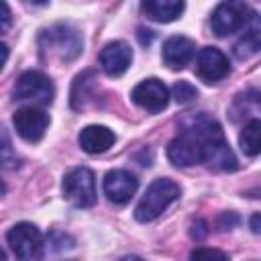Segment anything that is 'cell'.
<instances>
[{"label":"cell","instance_id":"obj_1","mask_svg":"<svg viewBox=\"0 0 261 261\" xmlns=\"http://www.w3.org/2000/svg\"><path fill=\"white\" fill-rule=\"evenodd\" d=\"M218 137H222V128L210 114H188L179 120L177 137L167 145V159L175 167H192L196 163H204L208 143Z\"/></svg>","mask_w":261,"mask_h":261},{"label":"cell","instance_id":"obj_2","mask_svg":"<svg viewBox=\"0 0 261 261\" xmlns=\"http://www.w3.org/2000/svg\"><path fill=\"white\" fill-rule=\"evenodd\" d=\"M177 198H179V186L167 177H159L145 190L143 198L135 208V218L139 222H151L157 216H161L163 210H167L169 204H173Z\"/></svg>","mask_w":261,"mask_h":261},{"label":"cell","instance_id":"obj_3","mask_svg":"<svg viewBox=\"0 0 261 261\" xmlns=\"http://www.w3.org/2000/svg\"><path fill=\"white\" fill-rule=\"evenodd\" d=\"M39 47L43 55L49 53V57L57 55L61 61H73L82 53L84 39L77 29L69 24H55L51 29L41 31Z\"/></svg>","mask_w":261,"mask_h":261},{"label":"cell","instance_id":"obj_4","mask_svg":"<svg viewBox=\"0 0 261 261\" xmlns=\"http://www.w3.org/2000/svg\"><path fill=\"white\" fill-rule=\"evenodd\" d=\"M55 88L53 82L43 71H24L18 75L12 88V100L16 102H31V106H49L53 102Z\"/></svg>","mask_w":261,"mask_h":261},{"label":"cell","instance_id":"obj_5","mask_svg":"<svg viewBox=\"0 0 261 261\" xmlns=\"http://www.w3.org/2000/svg\"><path fill=\"white\" fill-rule=\"evenodd\" d=\"M255 14L257 12L245 2H220L210 16L212 33L216 37H228L232 33L245 31Z\"/></svg>","mask_w":261,"mask_h":261},{"label":"cell","instance_id":"obj_6","mask_svg":"<svg viewBox=\"0 0 261 261\" xmlns=\"http://www.w3.org/2000/svg\"><path fill=\"white\" fill-rule=\"evenodd\" d=\"M63 196L77 208H90L96 204V177L94 171L88 167H73L63 177Z\"/></svg>","mask_w":261,"mask_h":261},{"label":"cell","instance_id":"obj_7","mask_svg":"<svg viewBox=\"0 0 261 261\" xmlns=\"http://www.w3.org/2000/svg\"><path fill=\"white\" fill-rule=\"evenodd\" d=\"M14 128L27 143H39L49 126V114L39 106H22L12 116Z\"/></svg>","mask_w":261,"mask_h":261},{"label":"cell","instance_id":"obj_8","mask_svg":"<svg viewBox=\"0 0 261 261\" xmlns=\"http://www.w3.org/2000/svg\"><path fill=\"white\" fill-rule=\"evenodd\" d=\"M6 241L12 249V253L20 261H29L39 255L43 237H41V230L33 222H18L8 230Z\"/></svg>","mask_w":261,"mask_h":261},{"label":"cell","instance_id":"obj_9","mask_svg":"<svg viewBox=\"0 0 261 261\" xmlns=\"http://www.w3.org/2000/svg\"><path fill=\"white\" fill-rule=\"evenodd\" d=\"M230 71L228 57L216 47H202L196 55V75L204 84H218Z\"/></svg>","mask_w":261,"mask_h":261},{"label":"cell","instance_id":"obj_10","mask_svg":"<svg viewBox=\"0 0 261 261\" xmlns=\"http://www.w3.org/2000/svg\"><path fill=\"white\" fill-rule=\"evenodd\" d=\"M130 98L137 106H141L143 110L147 112H161L167 108L169 104V90L167 86L157 80V77H149V80H143L139 82L133 92H130Z\"/></svg>","mask_w":261,"mask_h":261},{"label":"cell","instance_id":"obj_11","mask_svg":"<svg viewBox=\"0 0 261 261\" xmlns=\"http://www.w3.org/2000/svg\"><path fill=\"white\" fill-rule=\"evenodd\" d=\"M98 59H100V67H102V71L106 75L118 77L130 67L133 49L124 41H110L108 45H104V49L100 51Z\"/></svg>","mask_w":261,"mask_h":261},{"label":"cell","instance_id":"obj_12","mask_svg":"<svg viewBox=\"0 0 261 261\" xmlns=\"http://www.w3.org/2000/svg\"><path fill=\"white\" fill-rule=\"evenodd\" d=\"M139 188L137 177L126 169H110L104 175V194L114 204H126Z\"/></svg>","mask_w":261,"mask_h":261},{"label":"cell","instance_id":"obj_13","mask_svg":"<svg viewBox=\"0 0 261 261\" xmlns=\"http://www.w3.org/2000/svg\"><path fill=\"white\" fill-rule=\"evenodd\" d=\"M194 53H196V43L184 35H175L163 43L161 57L169 69H184L192 61Z\"/></svg>","mask_w":261,"mask_h":261},{"label":"cell","instance_id":"obj_14","mask_svg":"<svg viewBox=\"0 0 261 261\" xmlns=\"http://www.w3.org/2000/svg\"><path fill=\"white\" fill-rule=\"evenodd\" d=\"M75 251V241L67 232L61 230H51L41 243L39 259L41 261H67L69 255Z\"/></svg>","mask_w":261,"mask_h":261},{"label":"cell","instance_id":"obj_15","mask_svg":"<svg viewBox=\"0 0 261 261\" xmlns=\"http://www.w3.org/2000/svg\"><path fill=\"white\" fill-rule=\"evenodd\" d=\"M116 141V135L114 130H110L108 126L104 124H90V126H84L80 130V137H77V143L82 147V151L90 153V155H98V153H104L108 151Z\"/></svg>","mask_w":261,"mask_h":261},{"label":"cell","instance_id":"obj_16","mask_svg":"<svg viewBox=\"0 0 261 261\" xmlns=\"http://www.w3.org/2000/svg\"><path fill=\"white\" fill-rule=\"evenodd\" d=\"M204 163L214 171H234L237 169V157L226 143L224 135L210 141L204 153Z\"/></svg>","mask_w":261,"mask_h":261},{"label":"cell","instance_id":"obj_17","mask_svg":"<svg viewBox=\"0 0 261 261\" xmlns=\"http://www.w3.org/2000/svg\"><path fill=\"white\" fill-rule=\"evenodd\" d=\"M98 92V80L94 71H84L73 80L71 86V108L73 110H84L96 100Z\"/></svg>","mask_w":261,"mask_h":261},{"label":"cell","instance_id":"obj_18","mask_svg":"<svg viewBox=\"0 0 261 261\" xmlns=\"http://www.w3.org/2000/svg\"><path fill=\"white\" fill-rule=\"evenodd\" d=\"M186 4L177 0H147L141 4L143 14L153 22H171L184 12Z\"/></svg>","mask_w":261,"mask_h":261},{"label":"cell","instance_id":"obj_19","mask_svg":"<svg viewBox=\"0 0 261 261\" xmlns=\"http://www.w3.org/2000/svg\"><path fill=\"white\" fill-rule=\"evenodd\" d=\"M261 47V29H259V16L255 14L249 22V27L245 29L243 37L234 43V55L239 59H247L251 55H255Z\"/></svg>","mask_w":261,"mask_h":261},{"label":"cell","instance_id":"obj_20","mask_svg":"<svg viewBox=\"0 0 261 261\" xmlns=\"http://www.w3.org/2000/svg\"><path fill=\"white\" fill-rule=\"evenodd\" d=\"M259 133H261V122L259 118H253L249 120L243 130H241V137H239V145H241V151L247 155V157H257L259 155Z\"/></svg>","mask_w":261,"mask_h":261},{"label":"cell","instance_id":"obj_21","mask_svg":"<svg viewBox=\"0 0 261 261\" xmlns=\"http://www.w3.org/2000/svg\"><path fill=\"white\" fill-rule=\"evenodd\" d=\"M20 165V157L16 155L8 130L0 124V167L2 169H16Z\"/></svg>","mask_w":261,"mask_h":261},{"label":"cell","instance_id":"obj_22","mask_svg":"<svg viewBox=\"0 0 261 261\" xmlns=\"http://www.w3.org/2000/svg\"><path fill=\"white\" fill-rule=\"evenodd\" d=\"M171 94H173V100L177 104H190L198 98V90L196 86H192L190 82L181 80V82H175L173 88H171Z\"/></svg>","mask_w":261,"mask_h":261},{"label":"cell","instance_id":"obj_23","mask_svg":"<svg viewBox=\"0 0 261 261\" xmlns=\"http://www.w3.org/2000/svg\"><path fill=\"white\" fill-rule=\"evenodd\" d=\"M190 261H228V255L220 249L210 247H196L190 253Z\"/></svg>","mask_w":261,"mask_h":261},{"label":"cell","instance_id":"obj_24","mask_svg":"<svg viewBox=\"0 0 261 261\" xmlns=\"http://www.w3.org/2000/svg\"><path fill=\"white\" fill-rule=\"evenodd\" d=\"M12 24V14H10V8L6 2H0V35L6 33Z\"/></svg>","mask_w":261,"mask_h":261},{"label":"cell","instance_id":"obj_25","mask_svg":"<svg viewBox=\"0 0 261 261\" xmlns=\"http://www.w3.org/2000/svg\"><path fill=\"white\" fill-rule=\"evenodd\" d=\"M234 224H239V216H237L234 212H224V214L218 218V226H220L222 230H228V228H232Z\"/></svg>","mask_w":261,"mask_h":261},{"label":"cell","instance_id":"obj_26","mask_svg":"<svg viewBox=\"0 0 261 261\" xmlns=\"http://www.w3.org/2000/svg\"><path fill=\"white\" fill-rule=\"evenodd\" d=\"M208 234V228H206V222L204 220H196L194 222V230H192V237L194 239H202Z\"/></svg>","mask_w":261,"mask_h":261},{"label":"cell","instance_id":"obj_27","mask_svg":"<svg viewBox=\"0 0 261 261\" xmlns=\"http://www.w3.org/2000/svg\"><path fill=\"white\" fill-rule=\"evenodd\" d=\"M137 37H139V41H141V45H149L151 41H153V31H149V29H139L137 31Z\"/></svg>","mask_w":261,"mask_h":261},{"label":"cell","instance_id":"obj_28","mask_svg":"<svg viewBox=\"0 0 261 261\" xmlns=\"http://www.w3.org/2000/svg\"><path fill=\"white\" fill-rule=\"evenodd\" d=\"M6 59H8V47L0 41V69L4 67V63H6Z\"/></svg>","mask_w":261,"mask_h":261},{"label":"cell","instance_id":"obj_29","mask_svg":"<svg viewBox=\"0 0 261 261\" xmlns=\"http://www.w3.org/2000/svg\"><path fill=\"white\" fill-rule=\"evenodd\" d=\"M251 230H253L255 234H259V230H261V228H259V212H255V214L251 216Z\"/></svg>","mask_w":261,"mask_h":261},{"label":"cell","instance_id":"obj_30","mask_svg":"<svg viewBox=\"0 0 261 261\" xmlns=\"http://www.w3.org/2000/svg\"><path fill=\"white\" fill-rule=\"evenodd\" d=\"M118 261H145L143 257H137V255H126V257H120Z\"/></svg>","mask_w":261,"mask_h":261},{"label":"cell","instance_id":"obj_31","mask_svg":"<svg viewBox=\"0 0 261 261\" xmlns=\"http://www.w3.org/2000/svg\"><path fill=\"white\" fill-rule=\"evenodd\" d=\"M4 192H6V186H4V181H2V179H0V196H2V194H4Z\"/></svg>","mask_w":261,"mask_h":261},{"label":"cell","instance_id":"obj_32","mask_svg":"<svg viewBox=\"0 0 261 261\" xmlns=\"http://www.w3.org/2000/svg\"><path fill=\"white\" fill-rule=\"evenodd\" d=\"M0 261H6V253H4V249L0 247Z\"/></svg>","mask_w":261,"mask_h":261}]
</instances>
